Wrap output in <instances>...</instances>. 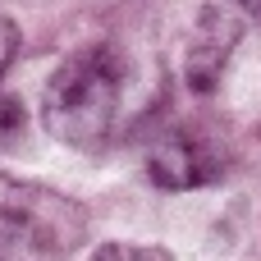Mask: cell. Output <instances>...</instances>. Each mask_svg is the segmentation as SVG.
I'll return each mask as SVG.
<instances>
[{"mask_svg":"<svg viewBox=\"0 0 261 261\" xmlns=\"http://www.w3.org/2000/svg\"><path fill=\"white\" fill-rule=\"evenodd\" d=\"M128 60L115 46H83L73 50L41 92V124L55 142L69 147H101L128 106Z\"/></svg>","mask_w":261,"mask_h":261,"instance_id":"obj_1","label":"cell"},{"mask_svg":"<svg viewBox=\"0 0 261 261\" xmlns=\"http://www.w3.org/2000/svg\"><path fill=\"white\" fill-rule=\"evenodd\" d=\"M87 243V211L32 179L0 170V261H73Z\"/></svg>","mask_w":261,"mask_h":261,"instance_id":"obj_2","label":"cell"},{"mask_svg":"<svg viewBox=\"0 0 261 261\" xmlns=\"http://www.w3.org/2000/svg\"><path fill=\"white\" fill-rule=\"evenodd\" d=\"M220 174H225V161L216 142L197 128H170L147 151V179L165 193H188V188L216 184Z\"/></svg>","mask_w":261,"mask_h":261,"instance_id":"obj_3","label":"cell"},{"mask_svg":"<svg viewBox=\"0 0 261 261\" xmlns=\"http://www.w3.org/2000/svg\"><path fill=\"white\" fill-rule=\"evenodd\" d=\"M239 18L225 5H202L188 37H184V83L193 92H211L239 46Z\"/></svg>","mask_w":261,"mask_h":261,"instance_id":"obj_4","label":"cell"},{"mask_svg":"<svg viewBox=\"0 0 261 261\" xmlns=\"http://www.w3.org/2000/svg\"><path fill=\"white\" fill-rule=\"evenodd\" d=\"M92 261H174L161 243H101Z\"/></svg>","mask_w":261,"mask_h":261,"instance_id":"obj_5","label":"cell"},{"mask_svg":"<svg viewBox=\"0 0 261 261\" xmlns=\"http://www.w3.org/2000/svg\"><path fill=\"white\" fill-rule=\"evenodd\" d=\"M14 55H18V23L0 9V78L9 73V64H14Z\"/></svg>","mask_w":261,"mask_h":261,"instance_id":"obj_6","label":"cell"},{"mask_svg":"<svg viewBox=\"0 0 261 261\" xmlns=\"http://www.w3.org/2000/svg\"><path fill=\"white\" fill-rule=\"evenodd\" d=\"M239 5H243L248 18H257V23H261V0H239Z\"/></svg>","mask_w":261,"mask_h":261,"instance_id":"obj_7","label":"cell"}]
</instances>
